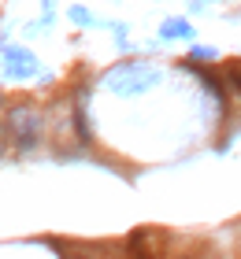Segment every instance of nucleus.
<instances>
[{"label":"nucleus","instance_id":"nucleus-1","mask_svg":"<svg viewBox=\"0 0 241 259\" xmlns=\"http://www.w3.org/2000/svg\"><path fill=\"white\" fill-rule=\"evenodd\" d=\"M41 134H45V119H41V111L33 108V104H15V108L8 111V137L19 152L38 148Z\"/></svg>","mask_w":241,"mask_h":259},{"label":"nucleus","instance_id":"nucleus-2","mask_svg":"<svg viewBox=\"0 0 241 259\" xmlns=\"http://www.w3.org/2000/svg\"><path fill=\"white\" fill-rule=\"evenodd\" d=\"M0 141H4V126H0Z\"/></svg>","mask_w":241,"mask_h":259}]
</instances>
